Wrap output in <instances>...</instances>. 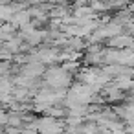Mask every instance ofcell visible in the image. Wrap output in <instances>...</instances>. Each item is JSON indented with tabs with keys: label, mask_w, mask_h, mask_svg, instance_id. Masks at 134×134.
I'll return each instance as SVG.
<instances>
[{
	"label": "cell",
	"mask_w": 134,
	"mask_h": 134,
	"mask_svg": "<svg viewBox=\"0 0 134 134\" xmlns=\"http://www.w3.org/2000/svg\"><path fill=\"white\" fill-rule=\"evenodd\" d=\"M46 83L55 90H63L64 86L70 85V74L64 72L63 68H50L46 70Z\"/></svg>",
	"instance_id": "6da1fadb"
},
{
	"label": "cell",
	"mask_w": 134,
	"mask_h": 134,
	"mask_svg": "<svg viewBox=\"0 0 134 134\" xmlns=\"http://www.w3.org/2000/svg\"><path fill=\"white\" fill-rule=\"evenodd\" d=\"M108 46L112 50H125V48H134V37L129 35H118L108 41Z\"/></svg>",
	"instance_id": "7a4b0ae2"
},
{
	"label": "cell",
	"mask_w": 134,
	"mask_h": 134,
	"mask_svg": "<svg viewBox=\"0 0 134 134\" xmlns=\"http://www.w3.org/2000/svg\"><path fill=\"white\" fill-rule=\"evenodd\" d=\"M42 74H46V68H44V64H39V63H30L22 68V75L28 79H35Z\"/></svg>",
	"instance_id": "3957f363"
},
{
	"label": "cell",
	"mask_w": 134,
	"mask_h": 134,
	"mask_svg": "<svg viewBox=\"0 0 134 134\" xmlns=\"http://www.w3.org/2000/svg\"><path fill=\"white\" fill-rule=\"evenodd\" d=\"M30 19H31L30 9H28V11H17V13L13 15V19H11L9 24H13L15 28H24L26 24H30Z\"/></svg>",
	"instance_id": "277c9868"
},
{
	"label": "cell",
	"mask_w": 134,
	"mask_h": 134,
	"mask_svg": "<svg viewBox=\"0 0 134 134\" xmlns=\"http://www.w3.org/2000/svg\"><path fill=\"white\" fill-rule=\"evenodd\" d=\"M13 31H15V26L13 24H2L0 26V42H9L13 39Z\"/></svg>",
	"instance_id": "5b68a950"
},
{
	"label": "cell",
	"mask_w": 134,
	"mask_h": 134,
	"mask_svg": "<svg viewBox=\"0 0 134 134\" xmlns=\"http://www.w3.org/2000/svg\"><path fill=\"white\" fill-rule=\"evenodd\" d=\"M22 39L20 37H15V39H11L9 42H4V52H8V53H17V52H22Z\"/></svg>",
	"instance_id": "8992f818"
},
{
	"label": "cell",
	"mask_w": 134,
	"mask_h": 134,
	"mask_svg": "<svg viewBox=\"0 0 134 134\" xmlns=\"http://www.w3.org/2000/svg\"><path fill=\"white\" fill-rule=\"evenodd\" d=\"M103 90H105V94H107V97H108L110 101H114V99H121V96H123L121 90L116 86V83H114V85H107Z\"/></svg>",
	"instance_id": "52a82bcc"
},
{
	"label": "cell",
	"mask_w": 134,
	"mask_h": 134,
	"mask_svg": "<svg viewBox=\"0 0 134 134\" xmlns=\"http://www.w3.org/2000/svg\"><path fill=\"white\" fill-rule=\"evenodd\" d=\"M46 35H48L46 31H42V30H37L33 35H30V37L26 39V42H28V46H37V44H41V42H42V39H44Z\"/></svg>",
	"instance_id": "ba28073f"
},
{
	"label": "cell",
	"mask_w": 134,
	"mask_h": 134,
	"mask_svg": "<svg viewBox=\"0 0 134 134\" xmlns=\"http://www.w3.org/2000/svg\"><path fill=\"white\" fill-rule=\"evenodd\" d=\"M64 132V125L63 123H53V125H50V127H46V129H42L41 130V134H63Z\"/></svg>",
	"instance_id": "9c48e42d"
},
{
	"label": "cell",
	"mask_w": 134,
	"mask_h": 134,
	"mask_svg": "<svg viewBox=\"0 0 134 134\" xmlns=\"http://www.w3.org/2000/svg\"><path fill=\"white\" fill-rule=\"evenodd\" d=\"M61 68H63L64 72H77V70H79V63H77V61H68V63H64Z\"/></svg>",
	"instance_id": "30bf717a"
},
{
	"label": "cell",
	"mask_w": 134,
	"mask_h": 134,
	"mask_svg": "<svg viewBox=\"0 0 134 134\" xmlns=\"http://www.w3.org/2000/svg\"><path fill=\"white\" fill-rule=\"evenodd\" d=\"M8 125L17 129V127H20V125H22V119H20L17 114H9V116H8Z\"/></svg>",
	"instance_id": "8fae6325"
},
{
	"label": "cell",
	"mask_w": 134,
	"mask_h": 134,
	"mask_svg": "<svg viewBox=\"0 0 134 134\" xmlns=\"http://www.w3.org/2000/svg\"><path fill=\"white\" fill-rule=\"evenodd\" d=\"M0 46H4V44H2V42H0Z\"/></svg>",
	"instance_id": "7c38bea8"
}]
</instances>
